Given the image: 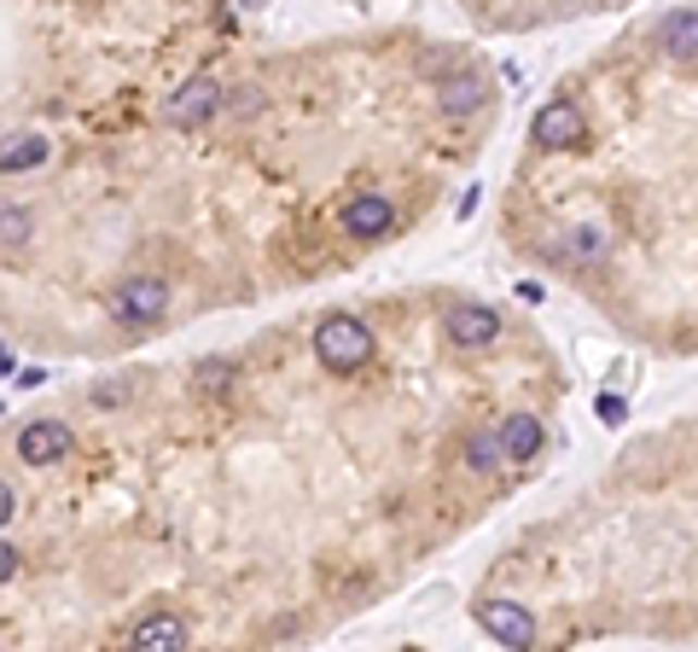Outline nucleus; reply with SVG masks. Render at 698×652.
Wrapping results in <instances>:
<instances>
[{"instance_id": "13", "label": "nucleus", "mask_w": 698, "mask_h": 652, "mask_svg": "<svg viewBox=\"0 0 698 652\" xmlns=\"http://www.w3.org/2000/svg\"><path fill=\"white\" fill-rule=\"evenodd\" d=\"M501 466H506V438L501 431H478V438L466 443V472L489 478V472H501Z\"/></svg>"}, {"instance_id": "18", "label": "nucleus", "mask_w": 698, "mask_h": 652, "mask_svg": "<svg viewBox=\"0 0 698 652\" xmlns=\"http://www.w3.org/2000/svg\"><path fill=\"white\" fill-rule=\"evenodd\" d=\"M593 414H600V420H605V426H623V420H628V408H623V396H611V391L600 396V403H593Z\"/></svg>"}, {"instance_id": "1", "label": "nucleus", "mask_w": 698, "mask_h": 652, "mask_svg": "<svg viewBox=\"0 0 698 652\" xmlns=\"http://www.w3.org/2000/svg\"><path fill=\"white\" fill-rule=\"evenodd\" d=\"M372 327L355 321V315H327V321L315 327V361L332 367V373H355V367L372 361Z\"/></svg>"}, {"instance_id": "11", "label": "nucleus", "mask_w": 698, "mask_h": 652, "mask_svg": "<svg viewBox=\"0 0 698 652\" xmlns=\"http://www.w3.org/2000/svg\"><path fill=\"white\" fill-rule=\"evenodd\" d=\"M501 438H506V460H536L541 443H548V431H541L536 414H506Z\"/></svg>"}, {"instance_id": "3", "label": "nucleus", "mask_w": 698, "mask_h": 652, "mask_svg": "<svg viewBox=\"0 0 698 652\" xmlns=\"http://www.w3.org/2000/svg\"><path fill=\"white\" fill-rule=\"evenodd\" d=\"M216 111H221V82L210 71L193 76V82H181V88L163 99V123L169 128H198V123H210Z\"/></svg>"}, {"instance_id": "19", "label": "nucleus", "mask_w": 698, "mask_h": 652, "mask_svg": "<svg viewBox=\"0 0 698 652\" xmlns=\"http://www.w3.org/2000/svg\"><path fill=\"white\" fill-rule=\"evenodd\" d=\"M123 396H128V384H94V403H99V408L123 403Z\"/></svg>"}, {"instance_id": "16", "label": "nucleus", "mask_w": 698, "mask_h": 652, "mask_svg": "<svg viewBox=\"0 0 698 652\" xmlns=\"http://www.w3.org/2000/svg\"><path fill=\"white\" fill-rule=\"evenodd\" d=\"M0 222H7V233H0V239H7V250H19V245L29 239V216H24L19 205H7V216H0Z\"/></svg>"}, {"instance_id": "10", "label": "nucleus", "mask_w": 698, "mask_h": 652, "mask_svg": "<svg viewBox=\"0 0 698 652\" xmlns=\"http://www.w3.org/2000/svg\"><path fill=\"white\" fill-rule=\"evenodd\" d=\"M483 99H489V82L466 71V76H449V82L437 88V111H442V116H472Z\"/></svg>"}, {"instance_id": "17", "label": "nucleus", "mask_w": 698, "mask_h": 652, "mask_svg": "<svg viewBox=\"0 0 698 652\" xmlns=\"http://www.w3.org/2000/svg\"><path fill=\"white\" fill-rule=\"evenodd\" d=\"M228 379H233V373H228V361H204L193 384H198V391H228Z\"/></svg>"}, {"instance_id": "15", "label": "nucleus", "mask_w": 698, "mask_h": 652, "mask_svg": "<svg viewBox=\"0 0 698 652\" xmlns=\"http://www.w3.org/2000/svg\"><path fill=\"white\" fill-rule=\"evenodd\" d=\"M41 158H47V140H41V135H29V140H19V146H7V175L36 170Z\"/></svg>"}, {"instance_id": "9", "label": "nucleus", "mask_w": 698, "mask_h": 652, "mask_svg": "<svg viewBox=\"0 0 698 652\" xmlns=\"http://www.w3.org/2000/svg\"><path fill=\"white\" fill-rule=\"evenodd\" d=\"M128 647L134 652H181L186 647V624L175 612H151V617H140V624L128 629Z\"/></svg>"}, {"instance_id": "6", "label": "nucleus", "mask_w": 698, "mask_h": 652, "mask_svg": "<svg viewBox=\"0 0 698 652\" xmlns=\"http://www.w3.org/2000/svg\"><path fill=\"white\" fill-rule=\"evenodd\" d=\"M478 624L489 629V641H501V647H536V617L530 606H518V600H483L478 606Z\"/></svg>"}, {"instance_id": "14", "label": "nucleus", "mask_w": 698, "mask_h": 652, "mask_svg": "<svg viewBox=\"0 0 698 652\" xmlns=\"http://www.w3.org/2000/svg\"><path fill=\"white\" fill-rule=\"evenodd\" d=\"M565 257H571V262H600V257H605V227H600V222L565 227Z\"/></svg>"}, {"instance_id": "20", "label": "nucleus", "mask_w": 698, "mask_h": 652, "mask_svg": "<svg viewBox=\"0 0 698 652\" xmlns=\"http://www.w3.org/2000/svg\"><path fill=\"white\" fill-rule=\"evenodd\" d=\"M0 577H7V582H12V577H19V548H12V542H7V548H0Z\"/></svg>"}, {"instance_id": "5", "label": "nucleus", "mask_w": 698, "mask_h": 652, "mask_svg": "<svg viewBox=\"0 0 698 652\" xmlns=\"http://www.w3.org/2000/svg\"><path fill=\"white\" fill-rule=\"evenodd\" d=\"M442 332H449L454 349H489L501 339V315L489 304H454L449 315H442Z\"/></svg>"}, {"instance_id": "21", "label": "nucleus", "mask_w": 698, "mask_h": 652, "mask_svg": "<svg viewBox=\"0 0 698 652\" xmlns=\"http://www.w3.org/2000/svg\"><path fill=\"white\" fill-rule=\"evenodd\" d=\"M245 7H262V0H245Z\"/></svg>"}, {"instance_id": "8", "label": "nucleus", "mask_w": 698, "mask_h": 652, "mask_svg": "<svg viewBox=\"0 0 698 652\" xmlns=\"http://www.w3.org/2000/svg\"><path fill=\"white\" fill-rule=\"evenodd\" d=\"M71 455V426H59V420H36V426H24L19 431V460L29 466H53Z\"/></svg>"}, {"instance_id": "4", "label": "nucleus", "mask_w": 698, "mask_h": 652, "mask_svg": "<svg viewBox=\"0 0 698 652\" xmlns=\"http://www.w3.org/2000/svg\"><path fill=\"white\" fill-rule=\"evenodd\" d=\"M530 135H536L541 152H571V146H583L588 123H583V111H576L571 99H548V106L530 116Z\"/></svg>"}, {"instance_id": "2", "label": "nucleus", "mask_w": 698, "mask_h": 652, "mask_svg": "<svg viewBox=\"0 0 698 652\" xmlns=\"http://www.w3.org/2000/svg\"><path fill=\"white\" fill-rule=\"evenodd\" d=\"M111 315H117L123 327H158L163 315H169V286H163L158 274H134V280H123V286H117Z\"/></svg>"}, {"instance_id": "7", "label": "nucleus", "mask_w": 698, "mask_h": 652, "mask_svg": "<svg viewBox=\"0 0 698 652\" xmlns=\"http://www.w3.org/2000/svg\"><path fill=\"white\" fill-rule=\"evenodd\" d=\"M338 227L350 233V239H384L390 227H396V205L379 193H355L344 210H338Z\"/></svg>"}, {"instance_id": "12", "label": "nucleus", "mask_w": 698, "mask_h": 652, "mask_svg": "<svg viewBox=\"0 0 698 652\" xmlns=\"http://www.w3.org/2000/svg\"><path fill=\"white\" fill-rule=\"evenodd\" d=\"M663 53L670 59H698V12H670L663 19Z\"/></svg>"}]
</instances>
